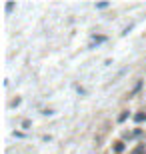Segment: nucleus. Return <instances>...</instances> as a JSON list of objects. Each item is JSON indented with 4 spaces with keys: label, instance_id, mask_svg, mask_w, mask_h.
Masks as SVG:
<instances>
[{
    "label": "nucleus",
    "instance_id": "nucleus-1",
    "mask_svg": "<svg viewBox=\"0 0 146 154\" xmlns=\"http://www.w3.org/2000/svg\"><path fill=\"white\" fill-rule=\"evenodd\" d=\"M108 6H110L108 2H98V4H96V8H100V10H102V8H108Z\"/></svg>",
    "mask_w": 146,
    "mask_h": 154
},
{
    "label": "nucleus",
    "instance_id": "nucleus-2",
    "mask_svg": "<svg viewBox=\"0 0 146 154\" xmlns=\"http://www.w3.org/2000/svg\"><path fill=\"white\" fill-rule=\"evenodd\" d=\"M12 8H14V4H12V2H8V4H6V12H12Z\"/></svg>",
    "mask_w": 146,
    "mask_h": 154
},
{
    "label": "nucleus",
    "instance_id": "nucleus-3",
    "mask_svg": "<svg viewBox=\"0 0 146 154\" xmlns=\"http://www.w3.org/2000/svg\"><path fill=\"white\" fill-rule=\"evenodd\" d=\"M142 118H144V114H136V116H134V120H136V122H140Z\"/></svg>",
    "mask_w": 146,
    "mask_h": 154
},
{
    "label": "nucleus",
    "instance_id": "nucleus-4",
    "mask_svg": "<svg viewBox=\"0 0 146 154\" xmlns=\"http://www.w3.org/2000/svg\"><path fill=\"white\" fill-rule=\"evenodd\" d=\"M142 150H144V148H142V146H140V148H136V150H134V152H132V154H140Z\"/></svg>",
    "mask_w": 146,
    "mask_h": 154
}]
</instances>
